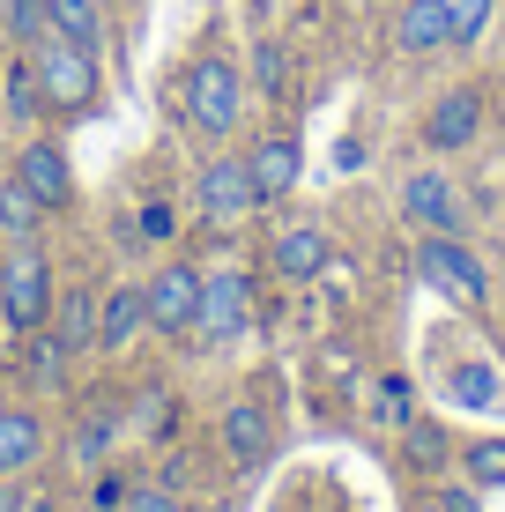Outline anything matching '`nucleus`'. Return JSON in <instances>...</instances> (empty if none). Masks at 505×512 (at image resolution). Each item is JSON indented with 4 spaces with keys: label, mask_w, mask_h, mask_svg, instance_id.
Listing matches in <instances>:
<instances>
[{
    "label": "nucleus",
    "mask_w": 505,
    "mask_h": 512,
    "mask_svg": "<svg viewBox=\"0 0 505 512\" xmlns=\"http://www.w3.org/2000/svg\"><path fill=\"white\" fill-rule=\"evenodd\" d=\"M179 104H186V127L194 134H231L238 112H246V67L231 60V52H201L194 67H186L179 82Z\"/></svg>",
    "instance_id": "f257e3e1"
},
{
    "label": "nucleus",
    "mask_w": 505,
    "mask_h": 512,
    "mask_svg": "<svg viewBox=\"0 0 505 512\" xmlns=\"http://www.w3.org/2000/svg\"><path fill=\"white\" fill-rule=\"evenodd\" d=\"M23 60H30V75H38V90H45L52 112H90V104H97V52H90V45L45 30Z\"/></svg>",
    "instance_id": "f03ea898"
},
{
    "label": "nucleus",
    "mask_w": 505,
    "mask_h": 512,
    "mask_svg": "<svg viewBox=\"0 0 505 512\" xmlns=\"http://www.w3.org/2000/svg\"><path fill=\"white\" fill-rule=\"evenodd\" d=\"M52 260H45V245L38 238H23V245H8L0 253V320H8L15 334H38L52 320Z\"/></svg>",
    "instance_id": "7ed1b4c3"
},
{
    "label": "nucleus",
    "mask_w": 505,
    "mask_h": 512,
    "mask_svg": "<svg viewBox=\"0 0 505 512\" xmlns=\"http://www.w3.org/2000/svg\"><path fill=\"white\" fill-rule=\"evenodd\" d=\"M416 275H424L439 297H454V305H483V297H491V275H483V260L468 253L454 231H431L424 245H416Z\"/></svg>",
    "instance_id": "20e7f679"
},
{
    "label": "nucleus",
    "mask_w": 505,
    "mask_h": 512,
    "mask_svg": "<svg viewBox=\"0 0 505 512\" xmlns=\"http://www.w3.org/2000/svg\"><path fill=\"white\" fill-rule=\"evenodd\" d=\"M142 305H149V327H156V334H194V320H201V268L164 260V268L149 275Z\"/></svg>",
    "instance_id": "39448f33"
},
{
    "label": "nucleus",
    "mask_w": 505,
    "mask_h": 512,
    "mask_svg": "<svg viewBox=\"0 0 505 512\" xmlns=\"http://www.w3.org/2000/svg\"><path fill=\"white\" fill-rule=\"evenodd\" d=\"M8 164H15V186L45 201V216L75 201V164H67V149H60V141H45V134H38V141H23V149H15Z\"/></svg>",
    "instance_id": "423d86ee"
},
{
    "label": "nucleus",
    "mask_w": 505,
    "mask_h": 512,
    "mask_svg": "<svg viewBox=\"0 0 505 512\" xmlns=\"http://www.w3.org/2000/svg\"><path fill=\"white\" fill-rule=\"evenodd\" d=\"M194 193H201V216H208V223H238V216H253V208H260L253 171L238 164V156H216V164H201Z\"/></svg>",
    "instance_id": "0eeeda50"
},
{
    "label": "nucleus",
    "mask_w": 505,
    "mask_h": 512,
    "mask_svg": "<svg viewBox=\"0 0 505 512\" xmlns=\"http://www.w3.org/2000/svg\"><path fill=\"white\" fill-rule=\"evenodd\" d=\"M327 260H335V238L320 231V223H283L268 245V268L283 275V282H312V275H327Z\"/></svg>",
    "instance_id": "6e6552de"
},
{
    "label": "nucleus",
    "mask_w": 505,
    "mask_h": 512,
    "mask_svg": "<svg viewBox=\"0 0 505 512\" xmlns=\"http://www.w3.org/2000/svg\"><path fill=\"white\" fill-rule=\"evenodd\" d=\"M253 320V282L246 275H201V334L208 342H223V334H238Z\"/></svg>",
    "instance_id": "1a4fd4ad"
},
{
    "label": "nucleus",
    "mask_w": 505,
    "mask_h": 512,
    "mask_svg": "<svg viewBox=\"0 0 505 512\" xmlns=\"http://www.w3.org/2000/svg\"><path fill=\"white\" fill-rule=\"evenodd\" d=\"M476 134H483V97L476 90H446L439 104H431V119H424L431 149H468Z\"/></svg>",
    "instance_id": "9d476101"
},
{
    "label": "nucleus",
    "mask_w": 505,
    "mask_h": 512,
    "mask_svg": "<svg viewBox=\"0 0 505 512\" xmlns=\"http://www.w3.org/2000/svg\"><path fill=\"white\" fill-rule=\"evenodd\" d=\"M246 171H253V193H260V201H283V193L298 186L305 156H298V141H290V134H268V141L246 156Z\"/></svg>",
    "instance_id": "9b49d317"
},
{
    "label": "nucleus",
    "mask_w": 505,
    "mask_h": 512,
    "mask_svg": "<svg viewBox=\"0 0 505 512\" xmlns=\"http://www.w3.org/2000/svg\"><path fill=\"white\" fill-rule=\"evenodd\" d=\"M402 216L424 223V231H461V201H454V186H446L439 171H416L402 186Z\"/></svg>",
    "instance_id": "f8f14e48"
},
{
    "label": "nucleus",
    "mask_w": 505,
    "mask_h": 512,
    "mask_svg": "<svg viewBox=\"0 0 505 512\" xmlns=\"http://www.w3.org/2000/svg\"><path fill=\"white\" fill-rule=\"evenodd\" d=\"M142 327H149L142 290H104V305H97V349H104V357H119Z\"/></svg>",
    "instance_id": "ddd939ff"
},
{
    "label": "nucleus",
    "mask_w": 505,
    "mask_h": 512,
    "mask_svg": "<svg viewBox=\"0 0 505 512\" xmlns=\"http://www.w3.org/2000/svg\"><path fill=\"white\" fill-rule=\"evenodd\" d=\"M38 453H45V423L30 416V409H0V483L23 475Z\"/></svg>",
    "instance_id": "4468645a"
},
{
    "label": "nucleus",
    "mask_w": 505,
    "mask_h": 512,
    "mask_svg": "<svg viewBox=\"0 0 505 512\" xmlns=\"http://www.w3.org/2000/svg\"><path fill=\"white\" fill-rule=\"evenodd\" d=\"M223 446H231L238 468H253V461H268L275 431H268V416H260L253 401H231V409H223Z\"/></svg>",
    "instance_id": "2eb2a0df"
},
{
    "label": "nucleus",
    "mask_w": 505,
    "mask_h": 512,
    "mask_svg": "<svg viewBox=\"0 0 505 512\" xmlns=\"http://www.w3.org/2000/svg\"><path fill=\"white\" fill-rule=\"evenodd\" d=\"M52 334H60L67 349H97V290H67V297H52Z\"/></svg>",
    "instance_id": "dca6fc26"
},
{
    "label": "nucleus",
    "mask_w": 505,
    "mask_h": 512,
    "mask_svg": "<svg viewBox=\"0 0 505 512\" xmlns=\"http://www.w3.org/2000/svg\"><path fill=\"white\" fill-rule=\"evenodd\" d=\"M45 15H52V30H60V38L104 52V0H45Z\"/></svg>",
    "instance_id": "f3484780"
},
{
    "label": "nucleus",
    "mask_w": 505,
    "mask_h": 512,
    "mask_svg": "<svg viewBox=\"0 0 505 512\" xmlns=\"http://www.w3.org/2000/svg\"><path fill=\"white\" fill-rule=\"evenodd\" d=\"M394 45H402V52H439V45H446V15H439V0H402Z\"/></svg>",
    "instance_id": "a211bd4d"
},
{
    "label": "nucleus",
    "mask_w": 505,
    "mask_h": 512,
    "mask_svg": "<svg viewBox=\"0 0 505 512\" xmlns=\"http://www.w3.org/2000/svg\"><path fill=\"white\" fill-rule=\"evenodd\" d=\"M38 231H45V201H38V193H23L15 179H0V238L23 245V238H38Z\"/></svg>",
    "instance_id": "6ab92c4d"
},
{
    "label": "nucleus",
    "mask_w": 505,
    "mask_h": 512,
    "mask_svg": "<svg viewBox=\"0 0 505 512\" xmlns=\"http://www.w3.org/2000/svg\"><path fill=\"white\" fill-rule=\"evenodd\" d=\"M439 15H446V45H476L491 30V0H439Z\"/></svg>",
    "instance_id": "aec40b11"
},
{
    "label": "nucleus",
    "mask_w": 505,
    "mask_h": 512,
    "mask_svg": "<svg viewBox=\"0 0 505 512\" xmlns=\"http://www.w3.org/2000/svg\"><path fill=\"white\" fill-rule=\"evenodd\" d=\"M461 475L476 490H505V438H476V446L461 453Z\"/></svg>",
    "instance_id": "412c9836"
},
{
    "label": "nucleus",
    "mask_w": 505,
    "mask_h": 512,
    "mask_svg": "<svg viewBox=\"0 0 505 512\" xmlns=\"http://www.w3.org/2000/svg\"><path fill=\"white\" fill-rule=\"evenodd\" d=\"M0 90H8V112H15V119H38V112H45V90H38V75H30V60H8V67H0Z\"/></svg>",
    "instance_id": "4be33fe9"
},
{
    "label": "nucleus",
    "mask_w": 505,
    "mask_h": 512,
    "mask_svg": "<svg viewBox=\"0 0 505 512\" xmlns=\"http://www.w3.org/2000/svg\"><path fill=\"white\" fill-rule=\"evenodd\" d=\"M246 75H253V90L283 97V90H290V52L275 45V38H260V45H253V67H246Z\"/></svg>",
    "instance_id": "5701e85b"
},
{
    "label": "nucleus",
    "mask_w": 505,
    "mask_h": 512,
    "mask_svg": "<svg viewBox=\"0 0 505 512\" xmlns=\"http://www.w3.org/2000/svg\"><path fill=\"white\" fill-rule=\"evenodd\" d=\"M30 379H38L45 394L67 379V342H60V334H45V327H38V342H30Z\"/></svg>",
    "instance_id": "b1692460"
},
{
    "label": "nucleus",
    "mask_w": 505,
    "mask_h": 512,
    "mask_svg": "<svg viewBox=\"0 0 505 512\" xmlns=\"http://www.w3.org/2000/svg\"><path fill=\"white\" fill-rule=\"evenodd\" d=\"M45 30H52V15H45V0H8V30H0V38H15V45H38L45 38Z\"/></svg>",
    "instance_id": "393cba45"
},
{
    "label": "nucleus",
    "mask_w": 505,
    "mask_h": 512,
    "mask_svg": "<svg viewBox=\"0 0 505 512\" xmlns=\"http://www.w3.org/2000/svg\"><path fill=\"white\" fill-rule=\"evenodd\" d=\"M446 394H454L461 409H491V401H498V379L483 372V364H461V372L446 379Z\"/></svg>",
    "instance_id": "a878e982"
},
{
    "label": "nucleus",
    "mask_w": 505,
    "mask_h": 512,
    "mask_svg": "<svg viewBox=\"0 0 505 512\" xmlns=\"http://www.w3.org/2000/svg\"><path fill=\"white\" fill-rule=\"evenodd\" d=\"M402 446H409V461H416V468H439V461H446V431H439V423H409Z\"/></svg>",
    "instance_id": "bb28decb"
},
{
    "label": "nucleus",
    "mask_w": 505,
    "mask_h": 512,
    "mask_svg": "<svg viewBox=\"0 0 505 512\" xmlns=\"http://www.w3.org/2000/svg\"><path fill=\"white\" fill-rule=\"evenodd\" d=\"M119 505H127V475H112V468L90 475V512H119Z\"/></svg>",
    "instance_id": "cd10ccee"
},
{
    "label": "nucleus",
    "mask_w": 505,
    "mask_h": 512,
    "mask_svg": "<svg viewBox=\"0 0 505 512\" xmlns=\"http://www.w3.org/2000/svg\"><path fill=\"white\" fill-rule=\"evenodd\" d=\"M119 512H179V498L156 490V483H127V505H119Z\"/></svg>",
    "instance_id": "c85d7f7f"
},
{
    "label": "nucleus",
    "mask_w": 505,
    "mask_h": 512,
    "mask_svg": "<svg viewBox=\"0 0 505 512\" xmlns=\"http://www.w3.org/2000/svg\"><path fill=\"white\" fill-rule=\"evenodd\" d=\"M104 446H112V423L97 416V423H82V438H75V461L97 475V453H104Z\"/></svg>",
    "instance_id": "c756f323"
},
{
    "label": "nucleus",
    "mask_w": 505,
    "mask_h": 512,
    "mask_svg": "<svg viewBox=\"0 0 505 512\" xmlns=\"http://www.w3.org/2000/svg\"><path fill=\"white\" fill-rule=\"evenodd\" d=\"M171 231H179V216H171V201H149V208H142V238H156V245H164Z\"/></svg>",
    "instance_id": "7c9ffc66"
},
{
    "label": "nucleus",
    "mask_w": 505,
    "mask_h": 512,
    "mask_svg": "<svg viewBox=\"0 0 505 512\" xmlns=\"http://www.w3.org/2000/svg\"><path fill=\"white\" fill-rule=\"evenodd\" d=\"M409 512H476V498H468V490H431V498H416Z\"/></svg>",
    "instance_id": "2f4dec72"
},
{
    "label": "nucleus",
    "mask_w": 505,
    "mask_h": 512,
    "mask_svg": "<svg viewBox=\"0 0 505 512\" xmlns=\"http://www.w3.org/2000/svg\"><path fill=\"white\" fill-rule=\"evenodd\" d=\"M379 416H387V423H409V386H402V379L379 386Z\"/></svg>",
    "instance_id": "473e14b6"
},
{
    "label": "nucleus",
    "mask_w": 505,
    "mask_h": 512,
    "mask_svg": "<svg viewBox=\"0 0 505 512\" xmlns=\"http://www.w3.org/2000/svg\"><path fill=\"white\" fill-rule=\"evenodd\" d=\"M0 164H8V134H0Z\"/></svg>",
    "instance_id": "72a5a7b5"
},
{
    "label": "nucleus",
    "mask_w": 505,
    "mask_h": 512,
    "mask_svg": "<svg viewBox=\"0 0 505 512\" xmlns=\"http://www.w3.org/2000/svg\"><path fill=\"white\" fill-rule=\"evenodd\" d=\"M0 30H8V0H0Z\"/></svg>",
    "instance_id": "f704fd0d"
},
{
    "label": "nucleus",
    "mask_w": 505,
    "mask_h": 512,
    "mask_svg": "<svg viewBox=\"0 0 505 512\" xmlns=\"http://www.w3.org/2000/svg\"><path fill=\"white\" fill-rule=\"evenodd\" d=\"M179 512H208V505H179Z\"/></svg>",
    "instance_id": "c9c22d12"
},
{
    "label": "nucleus",
    "mask_w": 505,
    "mask_h": 512,
    "mask_svg": "<svg viewBox=\"0 0 505 512\" xmlns=\"http://www.w3.org/2000/svg\"><path fill=\"white\" fill-rule=\"evenodd\" d=\"M38 512H52V505H38Z\"/></svg>",
    "instance_id": "e433bc0d"
},
{
    "label": "nucleus",
    "mask_w": 505,
    "mask_h": 512,
    "mask_svg": "<svg viewBox=\"0 0 505 512\" xmlns=\"http://www.w3.org/2000/svg\"><path fill=\"white\" fill-rule=\"evenodd\" d=\"M0 67H8V60H0Z\"/></svg>",
    "instance_id": "4c0bfd02"
}]
</instances>
